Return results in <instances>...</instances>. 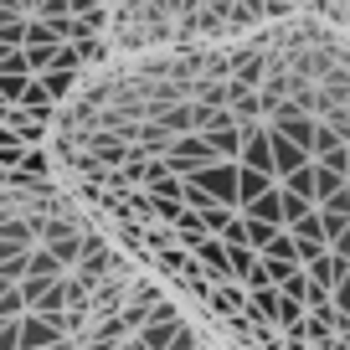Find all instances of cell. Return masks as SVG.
I'll return each instance as SVG.
<instances>
[{
  "label": "cell",
  "instance_id": "1",
  "mask_svg": "<svg viewBox=\"0 0 350 350\" xmlns=\"http://www.w3.org/2000/svg\"><path fill=\"white\" fill-rule=\"evenodd\" d=\"M46 165L217 350H350V31L109 57L57 109Z\"/></svg>",
  "mask_w": 350,
  "mask_h": 350
}]
</instances>
